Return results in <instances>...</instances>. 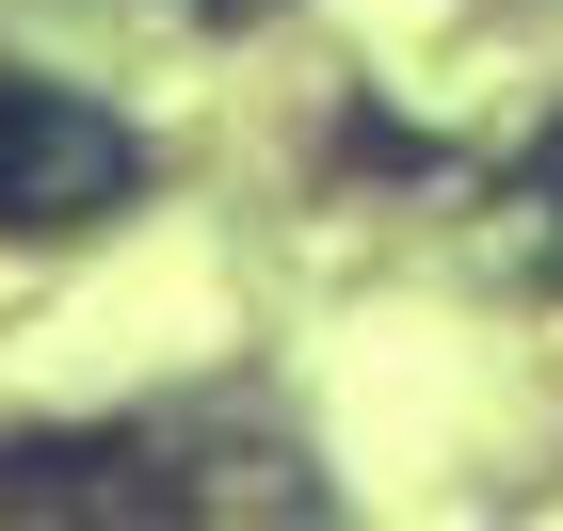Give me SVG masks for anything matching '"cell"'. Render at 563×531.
Returning a JSON list of instances; mask_svg holds the SVG:
<instances>
[{"label": "cell", "instance_id": "cell-1", "mask_svg": "<svg viewBox=\"0 0 563 531\" xmlns=\"http://www.w3.org/2000/svg\"><path fill=\"white\" fill-rule=\"evenodd\" d=\"M145 193V130L97 113L81 81H16L0 65V242H81Z\"/></svg>", "mask_w": 563, "mask_h": 531}, {"label": "cell", "instance_id": "cell-2", "mask_svg": "<svg viewBox=\"0 0 563 531\" xmlns=\"http://www.w3.org/2000/svg\"><path fill=\"white\" fill-rule=\"evenodd\" d=\"M0 516H194L162 435H0Z\"/></svg>", "mask_w": 563, "mask_h": 531}, {"label": "cell", "instance_id": "cell-3", "mask_svg": "<svg viewBox=\"0 0 563 531\" xmlns=\"http://www.w3.org/2000/svg\"><path fill=\"white\" fill-rule=\"evenodd\" d=\"M516 258H548V274H563V130L531 145V177H516Z\"/></svg>", "mask_w": 563, "mask_h": 531}, {"label": "cell", "instance_id": "cell-4", "mask_svg": "<svg viewBox=\"0 0 563 531\" xmlns=\"http://www.w3.org/2000/svg\"><path fill=\"white\" fill-rule=\"evenodd\" d=\"M145 16H210V33H225V16H258V0H145Z\"/></svg>", "mask_w": 563, "mask_h": 531}]
</instances>
